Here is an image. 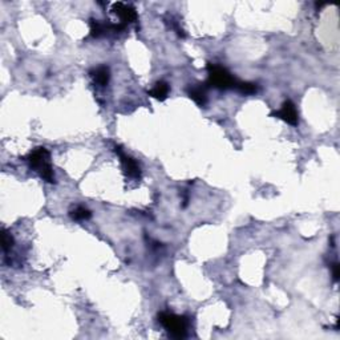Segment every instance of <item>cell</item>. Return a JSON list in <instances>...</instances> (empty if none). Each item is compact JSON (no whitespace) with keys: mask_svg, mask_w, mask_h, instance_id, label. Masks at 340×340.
Segmentation results:
<instances>
[{"mask_svg":"<svg viewBox=\"0 0 340 340\" xmlns=\"http://www.w3.org/2000/svg\"><path fill=\"white\" fill-rule=\"evenodd\" d=\"M49 158H51V154L45 148H36L31 152L27 160L30 162L31 168L35 169L43 180L49 183H55V176H53Z\"/></svg>","mask_w":340,"mask_h":340,"instance_id":"obj_1","label":"cell"},{"mask_svg":"<svg viewBox=\"0 0 340 340\" xmlns=\"http://www.w3.org/2000/svg\"><path fill=\"white\" fill-rule=\"evenodd\" d=\"M209 71V80L207 84L218 89H230V88H237L238 80L233 77V75L226 69V68L217 65V64H209L207 65Z\"/></svg>","mask_w":340,"mask_h":340,"instance_id":"obj_2","label":"cell"},{"mask_svg":"<svg viewBox=\"0 0 340 340\" xmlns=\"http://www.w3.org/2000/svg\"><path fill=\"white\" fill-rule=\"evenodd\" d=\"M158 320L173 337L180 339L186 335L187 323L183 316H178V315L170 314V312H161L158 315Z\"/></svg>","mask_w":340,"mask_h":340,"instance_id":"obj_3","label":"cell"},{"mask_svg":"<svg viewBox=\"0 0 340 340\" xmlns=\"http://www.w3.org/2000/svg\"><path fill=\"white\" fill-rule=\"evenodd\" d=\"M116 150V153L119 154V157L121 160V164L124 166V170H125V174L128 177H131V178H140L141 177V169H140V165L136 162V160H133L132 157H129L128 154H125L121 150L120 146H116L115 148Z\"/></svg>","mask_w":340,"mask_h":340,"instance_id":"obj_4","label":"cell"},{"mask_svg":"<svg viewBox=\"0 0 340 340\" xmlns=\"http://www.w3.org/2000/svg\"><path fill=\"white\" fill-rule=\"evenodd\" d=\"M271 116L286 121L290 125H296L298 124V110H296L294 102L290 100L284 101L282 108L277 110V112L271 113Z\"/></svg>","mask_w":340,"mask_h":340,"instance_id":"obj_5","label":"cell"},{"mask_svg":"<svg viewBox=\"0 0 340 340\" xmlns=\"http://www.w3.org/2000/svg\"><path fill=\"white\" fill-rule=\"evenodd\" d=\"M112 11L113 14H116L121 19L120 23L128 26V23H135L137 20V12H136L135 7H132L131 4L125 3H115L112 4Z\"/></svg>","mask_w":340,"mask_h":340,"instance_id":"obj_6","label":"cell"},{"mask_svg":"<svg viewBox=\"0 0 340 340\" xmlns=\"http://www.w3.org/2000/svg\"><path fill=\"white\" fill-rule=\"evenodd\" d=\"M187 93L190 96L191 100H194V102L199 106H205L207 102V97H206V86L202 84H197V85L189 86Z\"/></svg>","mask_w":340,"mask_h":340,"instance_id":"obj_7","label":"cell"},{"mask_svg":"<svg viewBox=\"0 0 340 340\" xmlns=\"http://www.w3.org/2000/svg\"><path fill=\"white\" fill-rule=\"evenodd\" d=\"M90 76L93 77L94 82L98 84L100 86L108 85L109 79H110V72H109V68L105 67V65H101V67L94 68L90 71Z\"/></svg>","mask_w":340,"mask_h":340,"instance_id":"obj_8","label":"cell"},{"mask_svg":"<svg viewBox=\"0 0 340 340\" xmlns=\"http://www.w3.org/2000/svg\"><path fill=\"white\" fill-rule=\"evenodd\" d=\"M89 26L90 36H93V38H100L101 35L112 32V23H101L100 20L92 19L89 22Z\"/></svg>","mask_w":340,"mask_h":340,"instance_id":"obj_9","label":"cell"},{"mask_svg":"<svg viewBox=\"0 0 340 340\" xmlns=\"http://www.w3.org/2000/svg\"><path fill=\"white\" fill-rule=\"evenodd\" d=\"M169 92H170V86H169L168 82L158 81L157 84L149 90V96L157 98V100L160 101H164L165 98L168 97Z\"/></svg>","mask_w":340,"mask_h":340,"instance_id":"obj_10","label":"cell"},{"mask_svg":"<svg viewBox=\"0 0 340 340\" xmlns=\"http://www.w3.org/2000/svg\"><path fill=\"white\" fill-rule=\"evenodd\" d=\"M71 217L72 219L75 220H85L92 217V213L85 207H82V206H77L71 211Z\"/></svg>","mask_w":340,"mask_h":340,"instance_id":"obj_11","label":"cell"},{"mask_svg":"<svg viewBox=\"0 0 340 340\" xmlns=\"http://www.w3.org/2000/svg\"><path fill=\"white\" fill-rule=\"evenodd\" d=\"M236 89H238L241 93H243V94H253L258 90V86H257V84H253V82L240 81Z\"/></svg>","mask_w":340,"mask_h":340,"instance_id":"obj_12","label":"cell"},{"mask_svg":"<svg viewBox=\"0 0 340 340\" xmlns=\"http://www.w3.org/2000/svg\"><path fill=\"white\" fill-rule=\"evenodd\" d=\"M12 246H14V238L7 230H3V250L7 253Z\"/></svg>","mask_w":340,"mask_h":340,"instance_id":"obj_13","label":"cell"},{"mask_svg":"<svg viewBox=\"0 0 340 340\" xmlns=\"http://www.w3.org/2000/svg\"><path fill=\"white\" fill-rule=\"evenodd\" d=\"M332 277L335 282L339 280V263H333L332 265Z\"/></svg>","mask_w":340,"mask_h":340,"instance_id":"obj_14","label":"cell"}]
</instances>
